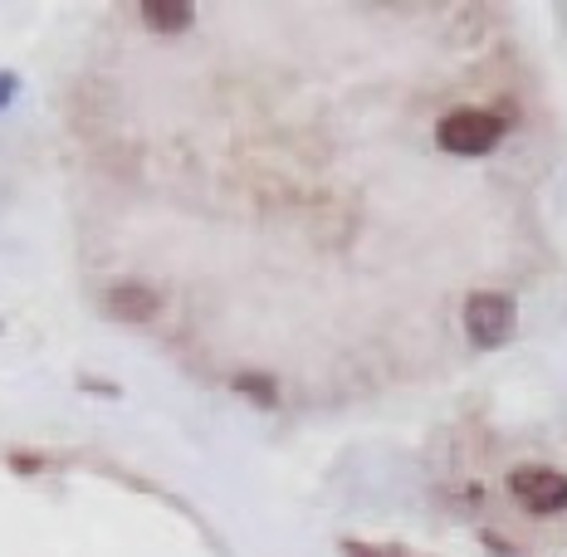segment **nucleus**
Segmentation results:
<instances>
[{"label": "nucleus", "instance_id": "nucleus-1", "mask_svg": "<svg viewBox=\"0 0 567 557\" xmlns=\"http://www.w3.org/2000/svg\"><path fill=\"white\" fill-rule=\"evenodd\" d=\"M499 137H504V117L489 109H455L435 127V142H441L451 157H480V152H489Z\"/></svg>", "mask_w": 567, "mask_h": 557}, {"label": "nucleus", "instance_id": "nucleus-2", "mask_svg": "<svg viewBox=\"0 0 567 557\" xmlns=\"http://www.w3.org/2000/svg\"><path fill=\"white\" fill-rule=\"evenodd\" d=\"M465 333L475 348H499L514 333V299L504 293H470L465 303Z\"/></svg>", "mask_w": 567, "mask_h": 557}, {"label": "nucleus", "instance_id": "nucleus-3", "mask_svg": "<svg viewBox=\"0 0 567 557\" xmlns=\"http://www.w3.org/2000/svg\"><path fill=\"white\" fill-rule=\"evenodd\" d=\"M509 489L528 514H558V508H567V474H558V470L524 465L509 474Z\"/></svg>", "mask_w": 567, "mask_h": 557}, {"label": "nucleus", "instance_id": "nucleus-4", "mask_svg": "<svg viewBox=\"0 0 567 557\" xmlns=\"http://www.w3.org/2000/svg\"><path fill=\"white\" fill-rule=\"evenodd\" d=\"M109 313L113 318H127V323H142V318H152L162 308V293L147 289V283H113L109 289Z\"/></svg>", "mask_w": 567, "mask_h": 557}, {"label": "nucleus", "instance_id": "nucleus-5", "mask_svg": "<svg viewBox=\"0 0 567 557\" xmlns=\"http://www.w3.org/2000/svg\"><path fill=\"white\" fill-rule=\"evenodd\" d=\"M196 20V10L186 0H147L142 6V25L157 30V34H182Z\"/></svg>", "mask_w": 567, "mask_h": 557}, {"label": "nucleus", "instance_id": "nucleus-6", "mask_svg": "<svg viewBox=\"0 0 567 557\" xmlns=\"http://www.w3.org/2000/svg\"><path fill=\"white\" fill-rule=\"evenodd\" d=\"M348 557H421L411 548H396V543H342Z\"/></svg>", "mask_w": 567, "mask_h": 557}, {"label": "nucleus", "instance_id": "nucleus-7", "mask_svg": "<svg viewBox=\"0 0 567 557\" xmlns=\"http://www.w3.org/2000/svg\"><path fill=\"white\" fill-rule=\"evenodd\" d=\"M235 386H240L250 401H259V406H275V382H269V377H240Z\"/></svg>", "mask_w": 567, "mask_h": 557}, {"label": "nucleus", "instance_id": "nucleus-8", "mask_svg": "<svg viewBox=\"0 0 567 557\" xmlns=\"http://www.w3.org/2000/svg\"><path fill=\"white\" fill-rule=\"evenodd\" d=\"M10 93H16V79H10V74H0V109H6V103H10Z\"/></svg>", "mask_w": 567, "mask_h": 557}]
</instances>
